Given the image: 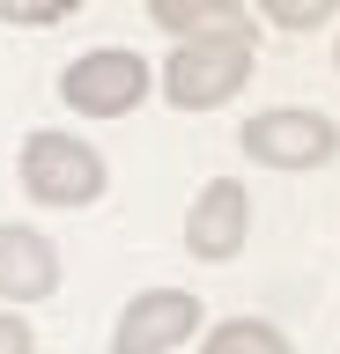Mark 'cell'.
<instances>
[{
	"mask_svg": "<svg viewBox=\"0 0 340 354\" xmlns=\"http://www.w3.org/2000/svg\"><path fill=\"white\" fill-rule=\"evenodd\" d=\"M259 74L251 30H207V37H178L163 59V96L170 111H222L244 96V82Z\"/></svg>",
	"mask_w": 340,
	"mask_h": 354,
	"instance_id": "1",
	"label": "cell"
},
{
	"mask_svg": "<svg viewBox=\"0 0 340 354\" xmlns=\"http://www.w3.org/2000/svg\"><path fill=\"white\" fill-rule=\"evenodd\" d=\"M15 185H23L37 207H96L111 170H104V155L82 140V133H30L23 155H15Z\"/></svg>",
	"mask_w": 340,
	"mask_h": 354,
	"instance_id": "2",
	"label": "cell"
},
{
	"mask_svg": "<svg viewBox=\"0 0 340 354\" xmlns=\"http://www.w3.org/2000/svg\"><path fill=\"white\" fill-rule=\"evenodd\" d=\"M237 140H244V162H259V170H289V177L325 170V162L340 155V126L325 118V111H311V104L259 111V118L237 126Z\"/></svg>",
	"mask_w": 340,
	"mask_h": 354,
	"instance_id": "3",
	"label": "cell"
},
{
	"mask_svg": "<svg viewBox=\"0 0 340 354\" xmlns=\"http://www.w3.org/2000/svg\"><path fill=\"white\" fill-rule=\"evenodd\" d=\"M141 96H148V59L126 44H96L60 74V104L74 118H126Z\"/></svg>",
	"mask_w": 340,
	"mask_h": 354,
	"instance_id": "4",
	"label": "cell"
},
{
	"mask_svg": "<svg viewBox=\"0 0 340 354\" xmlns=\"http://www.w3.org/2000/svg\"><path fill=\"white\" fill-rule=\"evenodd\" d=\"M200 317H207L200 295H185V288H141L111 325V354H170V347H185L200 332Z\"/></svg>",
	"mask_w": 340,
	"mask_h": 354,
	"instance_id": "5",
	"label": "cell"
},
{
	"mask_svg": "<svg viewBox=\"0 0 340 354\" xmlns=\"http://www.w3.org/2000/svg\"><path fill=\"white\" fill-rule=\"evenodd\" d=\"M244 236H251V192L237 177H207L200 199L185 207V251L207 259V266H222V259L244 251Z\"/></svg>",
	"mask_w": 340,
	"mask_h": 354,
	"instance_id": "6",
	"label": "cell"
},
{
	"mask_svg": "<svg viewBox=\"0 0 340 354\" xmlns=\"http://www.w3.org/2000/svg\"><path fill=\"white\" fill-rule=\"evenodd\" d=\"M60 288V251H52L45 229L30 221H0V303H45Z\"/></svg>",
	"mask_w": 340,
	"mask_h": 354,
	"instance_id": "7",
	"label": "cell"
},
{
	"mask_svg": "<svg viewBox=\"0 0 340 354\" xmlns=\"http://www.w3.org/2000/svg\"><path fill=\"white\" fill-rule=\"evenodd\" d=\"M156 30L170 37H207V30H251L244 22V0H148Z\"/></svg>",
	"mask_w": 340,
	"mask_h": 354,
	"instance_id": "8",
	"label": "cell"
},
{
	"mask_svg": "<svg viewBox=\"0 0 340 354\" xmlns=\"http://www.w3.org/2000/svg\"><path fill=\"white\" fill-rule=\"evenodd\" d=\"M200 354H296L289 332L267 325V317H222V325H207Z\"/></svg>",
	"mask_w": 340,
	"mask_h": 354,
	"instance_id": "9",
	"label": "cell"
},
{
	"mask_svg": "<svg viewBox=\"0 0 340 354\" xmlns=\"http://www.w3.org/2000/svg\"><path fill=\"white\" fill-rule=\"evenodd\" d=\"M259 15H267L274 30H318V22L340 15V0H259Z\"/></svg>",
	"mask_w": 340,
	"mask_h": 354,
	"instance_id": "10",
	"label": "cell"
},
{
	"mask_svg": "<svg viewBox=\"0 0 340 354\" xmlns=\"http://www.w3.org/2000/svg\"><path fill=\"white\" fill-rule=\"evenodd\" d=\"M82 0H0V22H23V30H45V22H67Z\"/></svg>",
	"mask_w": 340,
	"mask_h": 354,
	"instance_id": "11",
	"label": "cell"
},
{
	"mask_svg": "<svg viewBox=\"0 0 340 354\" xmlns=\"http://www.w3.org/2000/svg\"><path fill=\"white\" fill-rule=\"evenodd\" d=\"M0 354H37V332H30L8 303H0Z\"/></svg>",
	"mask_w": 340,
	"mask_h": 354,
	"instance_id": "12",
	"label": "cell"
},
{
	"mask_svg": "<svg viewBox=\"0 0 340 354\" xmlns=\"http://www.w3.org/2000/svg\"><path fill=\"white\" fill-rule=\"evenodd\" d=\"M333 59H340V44H333Z\"/></svg>",
	"mask_w": 340,
	"mask_h": 354,
	"instance_id": "13",
	"label": "cell"
}]
</instances>
